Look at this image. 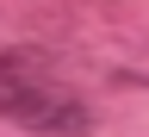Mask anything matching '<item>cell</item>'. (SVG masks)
Segmentation results:
<instances>
[{"label":"cell","mask_w":149,"mask_h":137,"mask_svg":"<svg viewBox=\"0 0 149 137\" xmlns=\"http://www.w3.org/2000/svg\"><path fill=\"white\" fill-rule=\"evenodd\" d=\"M37 69H44V63H37L31 50L0 56V119L25 125V131H37V137H87V131H93V106L74 100L68 87L44 81Z\"/></svg>","instance_id":"1"}]
</instances>
